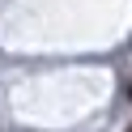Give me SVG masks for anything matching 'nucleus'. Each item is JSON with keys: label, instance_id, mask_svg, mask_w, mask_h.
<instances>
[{"label": "nucleus", "instance_id": "nucleus-1", "mask_svg": "<svg viewBox=\"0 0 132 132\" xmlns=\"http://www.w3.org/2000/svg\"><path fill=\"white\" fill-rule=\"evenodd\" d=\"M128 94H132V85H128Z\"/></svg>", "mask_w": 132, "mask_h": 132}, {"label": "nucleus", "instance_id": "nucleus-2", "mask_svg": "<svg viewBox=\"0 0 132 132\" xmlns=\"http://www.w3.org/2000/svg\"><path fill=\"white\" fill-rule=\"evenodd\" d=\"M128 132H132V123H128Z\"/></svg>", "mask_w": 132, "mask_h": 132}]
</instances>
